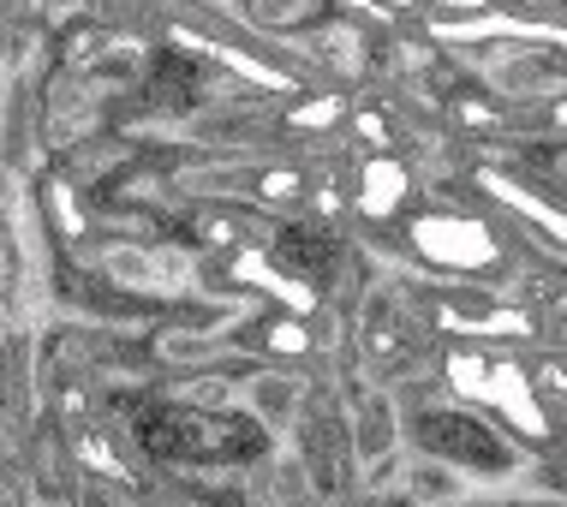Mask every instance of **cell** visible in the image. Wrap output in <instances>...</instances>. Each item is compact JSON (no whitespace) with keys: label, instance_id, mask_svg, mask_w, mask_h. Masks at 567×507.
Masks as SVG:
<instances>
[{"label":"cell","instance_id":"obj_1","mask_svg":"<svg viewBox=\"0 0 567 507\" xmlns=\"http://www.w3.org/2000/svg\"><path fill=\"white\" fill-rule=\"evenodd\" d=\"M269 412H287V401H293V382H264V394H257Z\"/></svg>","mask_w":567,"mask_h":507}]
</instances>
